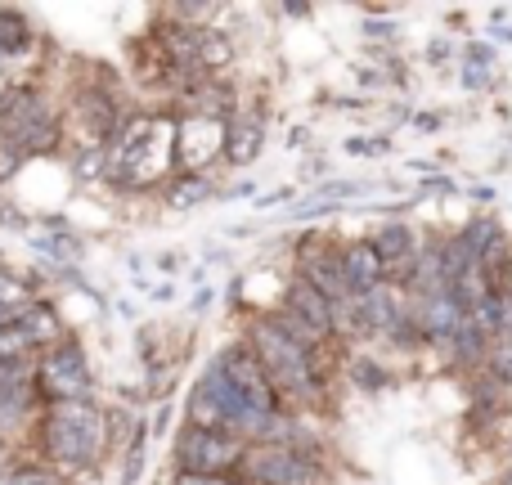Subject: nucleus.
<instances>
[{"label": "nucleus", "instance_id": "1", "mask_svg": "<svg viewBox=\"0 0 512 485\" xmlns=\"http://www.w3.org/2000/svg\"><path fill=\"white\" fill-rule=\"evenodd\" d=\"M180 176V117L131 113L117 140L108 144V180L126 194L162 185Z\"/></svg>", "mask_w": 512, "mask_h": 485}, {"label": "nucleus", "instance_id": "2", "mask_svg": "<svg viewBox=\"0 0 512 485\" xmlns=\"http://www.w3.org/2000/svg\"><path fill=\"white\" fill-rule=\"evenodd\" d=\"M108 441H113V427H108V414L95 400L50 405L41 414V454L63 477L99 468V459L108 454Z\"/></svg>", "mask_w": 512, "mask_h": 485}, {"label": "nucleus", "instance_id": "3", "mask_svg": "<svg viewBox=\"0 0 512 485\" xmlns=\"http://www.w3.org/2000/svg\"><path fill=\"white\" fill-rule=\"evenodd\" d=\"M243 342L252 346V355L261 360V369L270 373L274 391L292 405H319L324 396V378H319V360L306 351L301 342H292L270 315L265 319H252L248 324V337Z\"/></svg>", "mask_w": 512, "mask_h": 485}, {"label": "nucleus", "instance_id": "4", "mask_svg": "<svg viewBox=\"0 0 512 485\" xmlns=\"http://www.w3.org/2000/svg\"><path fill=\"white\" fill-rule=\"evenodd\" d=\"M0 140L18 153H54L59 149V117L32 86L0 90Z\"/></svg>", "mask_w": 512, "mask_h": 485}, {"label": "nucleus", "instance_id": "5", "mask_svg": "<svg viewBox=\"0 0 512 485\" xmlns=\"http://www.w3.org/2000/svg\"><path fill=\"white\" fill-rule=\"evenodd\" d=\"M252 445L221 427L185 423L176 436V468L185 477H239Z\"/></svg>", "mask_w": 512, "mask_h": 485}, {"label": "nucleus", "instance_id": "6", "mask_svg": "<svg viewBox=\"0 0 512 485\" xmlns=\"http://www.w3.org/2000/svg\"><path fill=\"white\" fill-rule=\"evenodd\" d=\"M239 477L248 485H328V468L306 445H252Z\"/></svg>", "mask_w": 512, "mask_h": 485}, {"label": "nucleus", "instance_id": "7", "mask_svg": "<svg viewBox=\"0 0 512 485\" xmlns=\"http://www.w3.org/2000/svg\"><path fill=\"white\" fill-rule=\"evenodd\" d=\"M36 396L50 405H72V400H90L95 396V378H90L86 351L77 342H59L36 360V378H32Z\"/></svg>", "mask_w": 512, "mask_h": 485}, {"label": "nucleus", "instance_id": "8", "mask_svg": "<svg viewBox=\"0 0 512 485\" xmlns=\"http://www.w3.org/2000/svg\"><path fill=\"white\" fill-rule=\"evenodd\" d=\"M216 364H221L225 378H230L234 387H239V396L248 400L252 409H261V414H279V409H283V396L274 391L270 373L261 369V360L252 355V346H248V342L225 346V351L216 355Z\"/></svg>", "mask_w": 512, "mask_h": 485}, {"label": "nucleus", "instance_id": "9", "mask_svg": "<svg viewBox=\"0 0 512 485\" xmlns=\"http://www.w3.org/2000/svg\"><path fill=\"white\" fill-rule=\"evenodd\" d=\"M225 135H230V122L203 113L180 117V176H203V167L225 158Z\"/></svg>", "mask_w": 512, "mask_h": 485}, {"label": "nucleus", "instance_id": "10", "mask_svg": "<svg viewBox=\"0 0 512 485\" xmlns=\"http://www.w3.org/2000/svg\"><path fill=\"white\" fill-rule=\"evenodd\" d=\"M297 274L301 279H310L319 292H324L328 301H333V310L351 306V288H346V274H342V247H328L319 239H306L297 252Z\"/></svg>", "mask_w": 512, "mask_h": 485}, {"label": "nucleus", "instance_id": "11", "mask_svg": "<svg viewBox=\"0 0 512 485\" xmlns=\"http://www.w3.org/2000/svg\"><path fill=\"white\" fill-rule=\"evenodd\" d=\"M279 306L288 310V315H297L301 324H306L310 333L319 337V342H333V337H337V310H333V301H328L310 279H301V274H292V279H288Z\"/></svg>", "mask_w": 512, "mask_h": 485}, {"label": "nucleus", "instance_id": "12", "mask_svg": "<svg viewBox=\"0 0 512 485\" xmlns=\"http://www.w3.org/2000/svg\"><path fill=\"white\" fill-rule=\"evenodd\" d=\"M342 274L351 297H369V292H378L387 283V261L373 247V239H355V243H342Z\"/></svg>", "mask_w": 512, "mask_h": 485}, {"label": "nucleus", "instance_id": "13", "mask_svg": "<svg viewBox=\"0 0 512 485\" xmlns=\"http://www.w3.org/2000/svg\"><path fill=\"white\" fill-rule=\"evenodd\" d=\"M234 63V41L221 27H198V77L216 81Z\"/></svg>", "mask_w": 512, "mask_h": 485}, {"label": "nucleus", "instance_id": "14", "mask_svg": "<svg viewBox=\"0 0 512 485\" xmlns=\"http://www.w3.org/2000/svg\"><path fill=\"white\" fill-rule=\"evenodd\" d=\"M261 140H265L261 117H239V122H230V135H225V162H230V167H248L256 153H261Z\"/></svg>", "mask_w": 512, "mask_h": 485}, {"label": "nucleus", "instance_id": "15", "mask_svg": "<svg viewBox=\"0 0 512 485\" xmlns=\"http://www.w3.org/2000/svg\"><path fill=\"white\" fill-rule=\"evenodd\" d=\"M32 41H36L32 18L0 5V59H18V54H27L32 50Z\"/></svg>", "mask_w": 512, "mask_h": 485}, {"label": "nucleus", "instance_id": "16", "mask_svg": "<svg viewBox=\"0 0 512 485\" xmlns=\"http://www.w3.org/2000/svg\"><path fill=\"white\" fill-rule=\"evenodd\" d=\"M27 306H36L32 279H23V274H14L9 265H0V324L14 319V315H23Z\"/></svg>", "mask_w": 512, "mask_h": 485}, {"label": "nucleus", "instance_id": "17", "mask_svg": "<svg viewBox=\"0 0 512 485\" xmlns=\"http://www.w3.org/2000/svg\"><path fill=\"white\" fill-rule=\"evenodd\" d=\"M162 198H167L171 212H189V207H198V203H207V198H212V180H207V176H176Z\"/></svg>", "mask_w": 512, "mask_h": 485}, {"label": "nucleus", "instance_id": "18", "mask_svg": "<svg viewBox=\"0 0 512 485\" xmlns=\"http://www.w3.org/2000/svg\"><path fill=\"white\" fill-rule=\"evenodd\" d=\"M32 378H36V364L27 355H0V391L32 387Z\"/></svg>", "mask_w": 512, "mask_h": 485}, {"label": "nucleus", "instance_id": "19", "mask_svg": "<svg viewBox=\"0 0 512 485\" xmlns=\"http://www.w3.org/2000/svg\"><path fill=\"white\" fill-rule=\"evenodd\" d=\"M9 485H63V472H54V468H14L9 472Z\"/></svg>", "mask_w": 512, "mask_h": 485}, {"label": "nucleus", "instance_id": "20", "mask_svg": "<svg viewBox=\"0 0 512 485\" xmlns=\"http://www.w3.org/2000/svg\"><path fill=\"white\" fill-rule=\"evenodd\" d=\"M18 167H23V153H18L14 144L0 140V185H5V180H14V176H18Z\"/></svg>", "mask_w": 512, "mask_h": 485}, {"label": "nucleus", "instance_id": "21", "mask_svg": "<svg viewBox=\"0 0 512 485\" xmlns=\"http://www.w3.org/2000/svg\"><path fill=\"white\" fill-rule=\"evenodd\" d=\"M459 77H463V86H468V90H486L490 81H495V72H490V68H481V63H463V72H459Z\"/></svg>", "mask_w": 512, "mask_h": 485}, {"label": "nucleus", "instance_id": "22", "mask_svg": "<svg viewBox=\"0 0 512 485\" xmlns=\"http://www.w3.org/2000/svg\"><path fill=\"white\" fill-rule=\"evenodd\" d=\"M463 63H481V68H490V63H495V45L472 41V45H468V59H463Z\"/></svg>", "mask_w": 512, "mask_h": 485}, {"label": "nucleus", "instance_id": "23", "mask_svg": "<svg viewBox=\"0 0 512 485\" xmlns=\"http://www.w3.org/2000/svg\"><path fill=\"white\" fill-rule=\"evenodd\" d=\"M355 378H360L364 387H387V378H382V373L373 369L369 360H355Z\"/></svg>", "mask_w": 512, "mask_h": 485}, {"label": "nucleus", "instance_id": "24", "mask_svg": "<svg viewBox=\"0 0 512 485\" xmlns=\"http://www.w3.org/2000/svg\"><path fill=\"white\" fill-rule=\"evenodd\" d=\"M176 485H248V481L243 477H185V472H180Z\"/></svg>", "mask_w": 512, "mask_h": 485}, {"label": "nucleus", "instance_id": "25", "mask_svg": "<svg viewBox=\"0 0 512 485\" xmlns=\"http://www.w3.org/2000/svg\"><path fill=\"white\" fill-rule=\"evenodd\" d=\"M364 32L369 36H391V23H364Z\"/></svg>", "mask_w": 512, "mask_h": 485}, {"label": "nucleus", "instance_id": "26", "mask_svg": "<svg viewBox=\"0 0 512 485\" xmlns=\"http://www.w3.org/2000/svg\"><path fill=\"white\" fill-rule=\"evenodd\" d=\"M495 41H512V23H499L495 27Z\"/></svg>", "mask_w": 512, "mask_h": 485}, {"label": "nucleus", "instance_id": "27", "mask_svg": "<svg viewBox=\"0 0 512 485\" xmlns=\"http://www.w3.org/2000/svg\"><path fill=\"white\" fill-rule=\"evenodd\" d=\"M5 468H9V441L0 436V472H5Z\"/></svg>", "mask_w": 512, "mask_h": 485}]
</instances>
